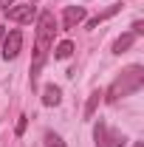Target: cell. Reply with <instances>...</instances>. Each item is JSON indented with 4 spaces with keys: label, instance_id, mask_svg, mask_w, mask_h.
Wrapping results in <instances>:
<instances>
[{
    "label": "cell",
    "instance_id": "obj_7",
    "mask_svg": "<svg viewBox=\"0 0 144 147\" xmlns=\"http://www.w3.org/2000/svg\"><path fill=\"white\" fill-rule=\"evenodd\" d=\"M59 102H62V91L57 88L54 82L45 85V88H42V105H45V108H57Z\"/></svg>",
    "mask_w": 144,
    "mask_h": 147
},
{
    "label": "cell",
    "instance_id": "obj_13",
    "mask_svg": "<svg viewBox=\"0 0 144 147\" xmlns=\"http://www.w3.org/2000/svg\"><path fill=\"white\" fill-rule=\"evenodd\" d=\"M26 127H28V116H20V119H17V127H14V133H17V136H23V133H26Z\"/></svg>",
    "mask_w": 144,
    "mask_h": 147
},
{
    "label": "cell",
    "instance_id": "obj_15",
    "mask_svg": "<svg viewBox=\"0 0 144 147\" xmlns=\"http://www.w3.org/2000/svg\"><path fill=\"white\" fill-rule=\"evenodd\" d=\"M11 3H14V0H0V9H9Z\"/></svg>",
    "mask_w": 144,
    "mask_h": 147
},
{
    "label": "cell",
    "instance_id": "obj_17",
    "mask_svg": "<svg viewBox=\"0 0 144 147\" xmlns=\"http://www.w3.org/2000/svg\"><path fill=\"white\" fill-rule=\"evenodd\" d=\"M133 147H144V144H141V142H136V144H133Z\"/></svg>",
    "mask_w": 144,
    "mask_h": 147
},
{
    "label": "cell",
    "instance_id": "obj_5",
    "mask_svg": "<svg viewBox=\"0 0 144 147\" xmlns=\"http://www.w3.org/2000/svg\"><path fill=\"white\" fill-rule=\"evenodd\" d=\"M85 20H88L85 6H65V11H62V28H65V31L76 28V26L85 23Z\"/></svg>",
    "mask_w": 144,
    "mask_h": 147
},
{
    "label": "cell",
    "instance_id": "obj_3",
    "mask_svg": "<svg viewBox=\"0 0 144 147\" xmlns=\"http://www.w3.org/2000/svg\"><path fill=\"white\" fill-rule=\"evenodd\" d=\"M93 142H96V147H124L127 139L122 130L110 127L105 119H99L96 125H93Z\"/></svg>",
    "mask_w": 144,
    "mask_h": 147
},
{
    "label": "cell",
    "instance_id": "obj_2",
    "mask_svg": "<svg viewBox=\"0 0 144 147\" xmlns=\"http://www.w3.org/2000/svg\"><path fill=\"white\" fill-rule=\"evenodd\" d=\"M141 88H144V68L141 65H130V68H124V71L110 82V88L105 91L102 99H105L108 105H116L119 99H124V96H130V93L141 91Z\"/></svg>",
    "mask_w": 144,
    "mask_h": 147
},
{
    "label": "cell",
    "instance_id": "obj_1",
    "mask_svg": "<svg viewBox=\"0 0 144 147\" xmlns=\"http://www.w3.org/2000/svg\"><path fill=\"white\" fill-rule=\"evenodd\" d=\"M54 31H57V23H54V11H40L37 14V37H34V57H31V85H37V76L42 71L45 59L51 54V45H54Z\"/></svg>",
    "mask_w": 144,
    "mask_h": 147
},
{
    "label": "cell",
    "instance_id": "obj_18",
    "mask_svg": "<svg viewBox=\"0 0 144 147\" xmlns=\"http://www.w3.org/2000/svg\"><path fill=\"white\" fill-rule=\"evenodd\" d=\"M31 3H40V0H31Z\"/></svg>",
    "mask_w": 144,
    "mask_h": 147
},
{
    "label": "cell",
    "instance_id": "obj_6",
    "mask_svg": "<svg viewBox=\"0 0 144 147\" xmlns=\"http://www.w3.org/2000/svg\"><path fill=\"white\" fill-rule=\"evenodd\" d=\"M6 14H9V20H11V23H31V20H37V9H34V3H28V6H14V9H6Z\"/></svg>",
    "mask_w": 144,
    "mask_h": 147
},
{
    "label": "cell",
    "instance_id": "obj_9",
    "mask_svg": "<svg viewBox=\"0 0 144 147\" xmlns=\"http://www.w3.org/2000/svg\"><path fill=\"white\" fill-rule=\"evenodd\" d=\"M102 96H105V91H102V88H96V91L88 96V105H85V119H93L96 108L102 105Z\"/></svg>",
    "mask_w": 144,
    "mask_h": 147
},
{
    "label": "cell",
    "instance_id": "obj_16",
    "mask_svg": "<svg viewBox=\"0 0 144 147\" xmlns=\"http://www.w3.org/2000/svg\"><path fill=\"white\" fill-rule=\"evenodd\" d=\"M3 37H6V28H3V26H0V42H3Z\"/></svg>",
    "mask_w": 144,
    "mask_h": 147
},
{
    "label": "cell",
    "instance_id": "obj_14",
    "mask_svg": "<svg viewBox=\"0 0 144 147\" xmlns=\"http://www.w3.org/2000/svg\"><path fill=\"white\" fill-rule=\"evenodd\" d=\"M130 34H133V37H141V34H144V23H141V20H136V23H133V31H130Z\"/></svg>",
    "mask_w": 144,
    "mask_h": 147
},
{
    "label": "cell",
    "instance_id": "obj_8",
    "mask_svg": "<svg viewBox=\"0 0 144 147\" xmlns=\"http://www.w3.org/2000/svg\"><path fill=\"white\" fill-rule=\"evenodd\" d=\"M119 11H122V3H113V6H108L105 11H99L96 17H90V20H88V28H96L99 23H105V20H110L113 14H119Z\"/></svg>",
    "mask_w": 144,
    "mask_h": 147
},
{
    "label": "cell",
    "instance_id": "obj_10",
    "mask_svg": "<svg viewBox=\"0 0 144 147\" xmlns=\"http://www.w3.org/2000/svg\"><path fill=\"white\" fill-rule=\"evenodd\" d=\"M133 42H136V37L130 34V31H127V34H122L116 42H113V54H124V51L133 45Z\"/></svg>",
    "mask_w": 144,
    "mask_h": 147
},
{
    "label": "cell",
    "instance_id": "obj_12",
    "mask_svg": "<svg viewBox=\"0 0 144 147\" xmlns=\"http://www.w3.org/2000/svg\"><path fill=\"white\" fill-rule=\"evenodd\" d=\"M45 147H65V142H62V136H59V133L48 130V133H45Z\"/></svg>",
    "mask_w": 144,
    "mask_h": 147
},
{
    "label": "cell",
    "instance_id": "obj_4",
    "mask_svg": "<svg viewBox=\"0 0 144 147\" xmlns=\"http://www.w3.org/2000/svg\"><path fill=\"white\" fill-rule=\"evenodd\" d=\"M20 48H23V31H20V28L6 31L3 42H0V54H3V59H6V62H9V59H14V57L20 54Z\"/></svg>",
    "mask_w": 144,
    "mask_h": 147
},
{
    "label": "cell",
    "instance_id": "obj_11",
    "mask_svg": "<svg viewBox=\"0 0 144 147\" xmlns=\"http://www.w3.org/2000/svg\"><path fill=\"white\" fill-rule=\"evenodd\" d=\"M71 54H73V42H71V40H62V42L54 48L57 59H71Z\"/></svg>",
    "mask_w": 144,
    "mask_h": 147
}]
</instances>
